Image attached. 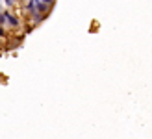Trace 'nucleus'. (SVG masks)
Masks as SVG:
<instances>
[{"label":"nucleus","mask_w":152,"mask_h":139,"mask_svg":"<svg viewBox=\"0 0 152 139\" xmlns=\"http://www.w3.org/2000/svg\"><path fill=\"white\" fill-rule=\"evenodd\" d=\"M6 22H7L11 28H17V26H19V19L15 17V15H11L10 11H6Z\"/></svg>","instance_id":"obj_1"},{"label":"nucleus","mask_w":152,"mask_h":139,"mask_svg":"<svg viewBox=\"0 0 152 139\" xmlns=\"http://www.w3.org/2000/svg\"><path fill=\"white\" fill-rule=\"evenodd\" d=\"M4 2H6V4H7V6H13V4H15V2H17V0H4Z\"/></svg>","instance_id":"obj_2"},{"label":"nucleus","mask_w":152,"mask_h":139,"mask_svg":"<svg viewBox=\"0 0 152 139\" xmlns=\"http://www.w3.org/2000/svg\"><path fill=\"white\" fill-rule=\"evenodd\" d=\"M41 2H45V4H48V6H50L52 2H54V0H41Z\"/></svg>","instance_id":"obj_3"},{"label":"nucleus","mask_w":152,"mask_h":139,"mask_svg":"<svg viewBox=\"0 0 152 139\" xmlns=\"http://www.w3.org/2000/svg\"><path fill=\"white\" fill-rule=\"evenodd\" d=\"M0 13H2V6H0Z\"/></svg>","instance_id":"obj_4"}]
</instances>
